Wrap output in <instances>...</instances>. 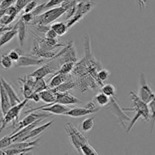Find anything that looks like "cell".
Returning <instances> with one entry per match:
<instances>
[{
    "mask_svg": "<svg viewBox=\"0 0 155 155\" xmlns=\"http://www.w3.org/2000/svg\"><path fill=\"white\" fill-rule=\"evenodd\" d=\"M130 98L133 101V107H123L124 110H130V111H136V115L134 118L131 120V123L127 128V133L131 131L132 128L134 127L139 119L142 118V120L145 121H149L151 120V111H150L148 104L144 102L142 99L139 97V95H136L134 92H130Z\"/></svg>",
    "mask_w": 155,
    "mask_h": 155,
    "instance_id": "6da1fadb",
    "label": "cell"
},
{
    "mask_svg": "<svg viewBox=\"0 0 155 155\" xmlns=\"http://www.w3.org/2000/svg\"><path fill=\"white\" fill-rule=\"evenodd\" d=\"M66 12V9L62 6L53 8L46 11L44 13L39 14V15L36 16L33 21L30 23L31 25H36V24H41V25H48L51 24L53 21H55L58 18L64 15Z\"/></svg>",
    "mask_w": 155,
    "mask_h": 155,
    "instance_id": "7a4b0ae2",
    "label": "cell"
},
{
    "mask_svg": "<svg viewBox=\"0 0 155 155\" xmlns=\"http://www.w3.org/2000/svg\"><path fill=\"white\" fill-rule=\"evenodd\" d=\"M28 101L29 100L27 98H24V101H21V103L11 107V108L6 112L5 114L3 115V117L0 120V124H1V126H0V134L9 123L14 122L13 127L16 125V122L18 121L21 110L25 107Z\"/></svg>",
    "mask_w": 155,
    "mask_h": 155,
    "instance_id": "3957f363",
    "label": "cell"
},
{
    "mask_svg": "<svg viewBox=\"0 0 155 155\" xmlns=\"http://www.w3.org/2000/svg\"><path fill=\"white\" fill-rule=\"evenodd\" d=\"M68 137L70 139L71 145L74 146L76 151L80 154H81V145L83 144L88 143V139L85 137L84 135L77 130V127H74L72 123H68V127L65 128Z\"/></svg>",
    "mask_w": 155,
    "mask_h": 155,
    "instance_id": "277c9868",
    "label": "cell"
},
{
    "mask_svg": "<svg viewBox=\"0 0 155 155\" xmlns=\"http://www.w3.org/2000/svg\"><path fill=\"white\" fill-rule=\"evenodd\" d=\"M93 7V4L90 2V0H81L76 5V11L74 15L70 19L68 20L67 27L68 28L73 27L74 24L80 22L83 17L91 11Z\"/></svg>",
    "mask_w": 155,
    "mask_h": 155,
    "instance_id": "5b68a950",
    "label": "cell"
},
{
    "mask_svg": "<svg viewBox=\"0 0 155 155\" xmlns=\"http://www.w3.org/2000/svg\"><path fill=\"white\" fill-rule=\"evenodd\" d=\"M50 61H58V64L61 65L66 62H77V58L76 51L73 45L72 41H70L64 46V49L56 54Z\"/></svg>",
    "mask_w": 155,
    "mask_h": 155,
    "instance_id": "8992f818",
    "label": "cell"
},
{
    "mask_svg": "<svg viewBox=\"0 0 155 155\" xmlns=\"http://www.w3.org/2000/svg\"><path fill=\"white\" fill-rule=\"evenodd\" d=\"M107 106V108H108L114 114L116 115L118 119V122L120 123V124L125 130H127V127H126L125 125V123L129 122V121L131 120V118L126 114L124 108H122V107L119 105V104H118L117 101L115 96L110 97V101H109Z\"/></svg>",
    "mask_w": 155,
    "mask_h": 155,
    "instance_id": "52a82bcc",
    "label": "cell"
},
{
    "mask_svg": "<svg viewBox=\"0 0 155 155\" xmlns=\"http://www.w3.org/2000/svg\"><path fill=\"white\" fill-rule=\"evenodd\" d=\"M69 107H66L65 105L61 104H59V103H54V104H46L45 105L40 106V107H34V108H31L28 110H26L24 114H27L31 113V112L37 111H43V112H49V113L55 115H63L65 112H67L68 110H69Z\"/></svg>",
    "mask_w": 155,
    "mask_h": 155,
    "instance_id": "ba28073f",
    "label": "cell"
},
{
    "mask_svg": "<svg viewBox=\"0 0 155 155\" xmlns=\"http://www.w3.org/2000/svg\"><path fill=\"white\" fill-rule=\"evenodd\" d=\"M139 97L148 104L155 97V93L148 85L146 77L144 74H141L140 75V89L139 92Z\"/></svg>",
    "mask_w": 155,
    "mask_h": 155,
    "instance_id": "9c48e42d",
    "label": "cell"
},
{
    "mask_svg": "<svg viewBox=\"0 0 155 155\" xmlns=\"http://www.w3.org/2000/svg\"><path fill=\"white\" fill-rule=\"evenodd\" d=\"M98 110H99V108L95 107V104L93 102H90L86 104L85 107H74V108L70 109L63 115L71 117H80L86 116L91 114L97 113Z\"/></svg>",
    "mask_w": 155,
    "mask_h": 155,
    "instance_id": "30bf717a",
    "label": "cell"
},
{
    "mask_svg": "<svg viewBox=\"0 0 155 155\" xmlns=\"http://www.w3.org/2000/svg\"><path fill=\"white\" fill-rule=\"evenodd\" d=\"M50 59H44L35 56L21 55L18 61L15 62V68H21V67H30L41 65L44 63H47Z\"/></svg>",
    "mask_w": 155,
    "mask_h": 155,
    "instance_id": "8fae6325",
    "label": "cell"
},
{
    "mask_svg": "<svg viewBox=\"0 0 155 155\" xmlns=\"http://www.w3.org/2000/svg\"><path fill=\"white\" fill-rule=\"evenodd\" d=\"M48 117H50V115L46 114L45 113H33V112H31V113H29V114L27 115L26 117H24L22 120L20 121L19 123L17 124L16 127H15V130L12 132V134L10 136H12L13 134H15V133H17L18 131H19L21 129L24 128L27 126L30 125V124H33V122H35L37 120L40 119V118H46Z\"/></svg>",
    "mask_w": 155,
    "mask_h": 155,
    "instance_id": "7c38bea8",
    "label": "cell"
},
{
    "mask_svg": "<svg viewBox=\"0 0 155 155\" xmlns=\"http://www.w3.org/2000/svg\"><path fill=\"white\" fill-rule=\"evenodd\" d=\"M54 103H59L64 105H71V104H80L83 103V101L71 95L70 92H57L56 99L53 104Z\"/></svg>",
    "mask_w": 155,
    "mask_h": 155,
    "instance_id": "4fadbf2b",
    "label": "cell"
},
{
    "mask_svg": "<svg viewBox=\"0 0 155 155\" xmlns=\"http://www.w3.org/2000/svg\"><path fill=\"white\" fill-rule=\"evenodd\" d=\"M30 54L35 57L40 58L44 59H51L56 54L55 52L53 51H45L42 49L38 43L37 40L36 39H33V45H32L31 51H30Z\"/></svg>",
    "mask_w": 155,
    "mask_h": 155,
    "instance_id": "5bb4252c",
    "label": "cell"
},
{
    "mask_svg": "<svg viewBox=\"0 0 155 155\" xmlns=\"http://www.w3.org/2000/svg\"><path fill=\"white\" fill-rule=\"evenodd\" d=\"M0 80H1L2 84L4 86L6 92L8 94V96L9 100H10L11 106H15L16 104H19V103L21 102V100L20 99V98L18 97V95H17L16 92L15 91L14 88L12 87V85L10 83H8L2 77H0Z\"/></svg>",
    "mask_w": 155,
    "mask_h": 155,
    "instance_id": "9a60e30c",
    "label": "cell"
},
{
    "mask_svg": "<svg viewBox=\"0 0 155 155\" xmlns=\"http://www.w3.org/2000/svg\"><path fill=\"white\" fill-rule=\"evenodd\" d=\"M11 107L12 106H11L10 100H9L7 92H6L3 85L2 84L1 80H0V110H1L2 116L5 114L6 112L11 108Z\"/></svg>",
    "mask_w": 155,
    "mask_h": 155,
    "instance_id": "2e32d148",
    "label": "cell"
},
{
    "mask_svg": "<svg viewBox=\"0 0 155 155\" xmlns=\"http://www.w3.org/2000/svg\"><path fill=\"white\" fill-rule=\"evenodd\" d=\"M54 122V120H51V121H49V122H47V123H45V124H42V125H40V124H39V125L36 126V127H35V128H33V130H32L31 131H30V133H29L28 134L25 136V137H24L22 139H21V142H23V141H26V140H29V139H33V138H35L36 136H39V134H41L42 133H43L45 130H46L48 127H51Z\"/></svg>",
    "mask_w": 155,
    "mask_h": 155,
    "instance_id": "e0dca14e",
    "label": "cell"
},
{
    "mask_svg": "<svg viewBox=\"0 0 155 155\" xmlns=\"http://www.w3.org/2000/svg\"><path fill=\"white\" fill-rule=\"evenodd\" d=\"M56 70H54V68L51 67L48 64H45L43 66L40 67L36 70L35 71L32 72L31 74H28V76L32 77H35V78H44L46 76L50 75V74H53L55 72Z\"/></svg>",
    "mask_w": 155,
    "mask_h": 155,
    "instance_id": "ac0fdd59",
    "label": "cell"
},
{
    "mask_svg": "<svg viewBox=\"0 0 155 155\" xmlns=\"http://www.w3.org/2000/svg\"><path fill=\"white\" fill-rule=\"evenodd\" d=\"M39 97H40V99L42 101H44V102L48 104H53L54 101H55L56 96H57V92H55L54 89L48 88L47 89H45V90H42L40 92H39Z\"/></svg>",
    "mask_w": 155,
    "mask_h": 155,
    "instance_id": "d6986e66",
    "label": "cell"
},
{
    "mask_svg": "<svg viewBox=\"0 0 155 155\" xmlns=\"http://www.w3.org/2000/svg\"><path fill=\"white\" fill-rule=\"evenodd\" d=\"M71 78V75L69 74H53L52 77H51L49 84L48 85V88H55L61 84L64 81H66L68 79Z\"/></svg>",
    "mask_w": 155,
    "mask_h": 155,
    "instance_id": "ffe728a7",
    "label": "cell"
},
{
    "mask_svg": "<svg viewBox=\"0 0 155 155\" xmlns=\"http://www.w3.org/2000/svg\"><path fill=\"white\" fill-rule=\"evenodd\" d=\"M17 34L20 45L23 46L27 36V24L21 19L17 22Z\"/></svg>",
    "mask_w": 155,
    "mask_h": 155,
    "instance_id": "44dd1931",
    "label": "cell"
},
{
    "mask_svg": "<svg viewBox=\"0 0 155 155\" xmlns=\"http://www.w3.org/2000/svg\"><path fill=\"white\" fill-rule=\"evenodd\" d=\"M17 35V23L12 27L11 30L4 32L0 36V48L10 42L14 37Z\"/></svg>",
    "mask_w": 155,
    "mask_h": 155,
    "instance_id": "7402d4cb",
    "label": "cell"
},
{
    "mask_svg": "<svg viewBox=\"0 0 155 155\" xmlns=\"http://www.w3.org/2000/svg\"><path fill=\"white\" fill-rule=\"evenodd\" d=\"M76 86H77L76 83L73 81L72 77H71V78L68 79L66 81L62 83L61 85H59L58 86L52 88V89H54V91L57 92H70V91L74 89Z\"/></svg>",
    "mask_w": 155,
    "mask_h": 155,
    "instance_id": "603a6c76",
    "label": "cell"
},
{
    "mask_svg": "<svg viewBox=\"0 0 155 155\" xmlns=\"http://www.w3.org/2000/svg\"><path fill=\"white\" fill-rule=\"evenodd\" d=\"M39 140H40V138L33 141V142H27V140H26L23 141V142H13L7 148H30V147H35L36 148L39 145Z\"/></svg>",
    "mask_w": 155,
    "mask_h": 155,
    "instance_id": "cb8c5ba5",
    "label": "cell"
},
{
    "mask_svg": "<svg viewBox=\"0 0 155 155\" xmlns=\"http://www.w3.org/2000/svg\"><path fill=\"white\" fill-rule=\"evenodd\" d=\"M51 29L57 33L58 36H61L64 35L68 31V28L67 27V24L64 22H56L51 24Z\"/></svg>",
    "mask_w": 155,
    "mask_h": 155,
    "instance_id": "d4e9b609",
    "label": "cell"
},
{
    "mask_svg": "<svg viewBox=\"0 0 155 155\" xmlns=\"http://www.w3.org/2000/svg\"><path fill=\"white\" fill-rule=\"evenodd\" d=\"M48 88L46 82L44 78H35L34 84L33 86V92H40L41 91L45 90Z\"/></svg>",
    "mask_w": 155,
    "mask_h": 155,
    "instance_id": "484cf974",
    "label": "cell"
},
{
    "mask_svg": "<svg viewBox=\"0 0 155 155\" xmlns=\"http://www.w3.org/2000/svg\"><path fill=\"white\" fill-rule=\"evenodd\" d=\"M75 65V62H66L61 65V68L58 71H55L54 74H69L73 71V69Z\"/></svg>",
    "mask_w": 155,
    "mask_h": 155,
    "instance_id": "4316f807",
    "label": "cell"
},
{
    "mask_svg": "<svg viewBox=\"0 0 155 155\" xmlns=\"http://www.w3.org/2000/svg\"><path fill=\"white\" fill-rule=\"evenodd\" d=\"M35 147H30L27 148H7L4 150L6 154L17 155V154H26L34 148Z\"/></svg>",
    "mask_w": 155,
    "mask_h": 155,
    "instance_id": "83f0119b",
    "label": "cell"
},
{
    "mask_svg": "<svg viewBox=\"0 0 155 155\" xmlns=\"http://www.w3.org/2000/svg\"><path fill=\"white\" fill-rule=\"evenodd\" d=\"M94 125H95V117L86 118L81 124L82 130L85 133H87V132H89L92 130Z\"/></svg>",
    "mask_w": 155,
    "mask_h": 155,
    "instance_id": "f1b7e54d",
    "label": "cell"
},
{
    "mask_svg": "<svg viewBox=\"0 0 155 155\" xmlns=\"http://www.w3.org/2000/svg\"><path fill=\"white\" fill-rule=\"evenodd\" d=\"M110 97L107 96L105 94H104L103 92H100V93L97 94L95 97V99L96 101V102L98 103V104L101 107H104V106H107V104H108L109 101H110Z\"/></svg>",
    "mask_w": 155,
    "mask_h": 155,
    "instance_id": "f546056e",
    "label": "cell"
},
{
    "mask_svg": "<svg viewBox=\"0 0 155 155\" xmlns=\"http://www.w3.org/2000/svg\"><path fill=\"white\" fill-rule=\"evenodd\" d=\"M13 64L14 62L8 57V54H4L2 55L1 59H0V65L5 70H8L10 68H12V66H13Z\"/></svg>",
    "mask_w": 155,
    "mask_h": 155,
    "instance_id": "4dcf8cb0",
    "label": "cell"
},
{
    "mask_svg": "<svg viewBox=\"0 0 155 155\" xmlns=\"http://www.w3.org/2000/svg\"><path fill=\"white\" fill-rule=\"evenodd\" d=\"M101 92H103L104 94H105L106 95L109 97H113L115 96V94H116V89H115L114 86L112 84H104L101 86Z\"/></svg>",
    "mask_w": 155,
    "mask_h": 155,
    "instance_id": "1f68e13d",
    "label": "cell"
},
{
    "mask_svg": "<svg viewBox=\"0 0 155 155\" xmlns=\"http://www.w3.org/2000/svg\"><path fill=\"white\" fill-rule=\"evenodd\" d=\"M110 74V71L106 69H101L97 72V79H98V82L101 83V86L103 85V82L106 81L109 78Z\"/></svg>",
    "mask_w": 155,
    "mask_h": 155,
    "instance_id": "d6a6232c",
    "label": "cell"
},
{
    "mask_svg": "<svg viewBox=\"0 0 155 155\" xmlns=\"http://www.w3.org/2000/svg\"><path fill=\"white\" fill-rule=\"evenodd\" d=\"M81 154H86V155H88V154L97 155L98 154V153H97V151H95V150L90 145H89V142H88V143L83 144V145H81Z\"/></svg>",
    "mask_w": 155,
    "mask_h": 155,
    "instance_id": "836d02e7",
    "label": "cell"
},
{
    "mask_svg": "<svg viewBox=\"0 0 155 155\" xmlns=\"http://www.w3.org/2000/svg\"><path fill=\"white\" fill-rule=\"evenodd\" d=\"M8 57L12 59L13 62H16L19 59V58L22 55V51L20 48H15V49L12 50L8 53Z\"/></svg>",
    "mask_w": 155,
    "mask_h": 155,
    "instance_id": "e575fe53",
    "label": "cell"
},
{
    "mask_svg": "<svg viewBox=\"0 0 155 155\" xmlns=\"http://www.w3.org/2000/svg\"><path fill=\"white\" fill-rule=\"evenodd\" d=\"M16 18V16L14 15H4L1 18H0V24L2 26H8L13 22Z\"/></svg>",
    "mask_w": 155,
    "mask_h": 155,
    "instance_id": "d590c367",
    "label": "cell"
},
{
    "mask_svg": "<svg viewBox=\"0 0 155 155\" xmlns=\"http://www.w3.org/2000/svg\"><path fill=\"white\" fill-rule=\"evenodd\" d=\"M148 107H149L150 111H151V119H152V125H151V133H152L155 124V97L154 99L148 104Z\"/></svg>",
    "mask_w": 155,
    "mask_h": 155,
    "instance_id": "8d00e7d4",
    "label": "cell"
},
{
    "mask_svg": "<svg viewBox=\"0 0 155 155\" xmlns=\"http://www.w3.org/2000/svg\"><path fill=\"white\" fill-rule=\"evenodd\" d=\"M22 86H21V92H22L23 95H24V98H28L29 96L31 95L32 93L33 92V89L30 86H29L28 85L24 83H20Z\"/></svg>",
    "mask_w": 155,
    "mask_h": 155,
    "instance_id": "74e56055",
    "label": "cell"
},
{
    "mask_svg": "<svg viewBox=\"0 0 155 155\" xmlns=\"http://www.w3.org/2000/svg\"><path fill=\"white\" fill-rule=\"evenodd\" d=\"M12 143V139L10 136H6L0 139V149H5L7 148Z\"/></svg>",
    "mask_w": 155,
    "mask_h": 155,
    "instance_id": "f35d334b",
    "label": "cell"
},
{
    "mask_svg": "<svg viewBox=\"0 0 155 155\" xmlns=\"http://www.w3.org/2000/svg\"><path fill=\"white\" fill-rule=\"evenodd\" d=\"M38 5V1L37 0H33L30 1V2L27 3L24 8V13H28V12H31L36 8V6Z\"/></svg>",
    "mask_w": 155,
    "mask_h": 155,
    "instance_id": "ab89813d",
    "label": "cell"
},
{
    "mask_svg": "<svg viewBox=\"0 0 155 155\" xmlns=\"http://www.w3.org/2000/svg\"><path fill=\"white\" fill-rule=\"evenodd\" d=\"M30 1H33V0H17L16 2L15 3V5L16 7L18 13H20L24 9L26 5L28 2H30ZM37 1H39V0H37Z\"/></svg>",
    "mask_w": 155,
    "mask_h": 155,
    "instance_id": "60d3db41",
    "label": "cell"
},
{
    "mask_svg": "<svg viewBox=\"0 0 155 155\" xmlns=\"http://www.w3.org/2000/svg\"><path fill=\"white\" fill-rule=\"evenodd\" d=\"M66 0H49L47 3H45V6H44V9L51 8L54 7V6L59 5H61L62 2H64ZM80 1V0H79Z\"/></svg>",
    "mask_w": 155,
    "mask_h": 155,
    "instance_id": "b9f144b4",
    "label": "cell"
},
{
    "mask_svg": "<svg viewBox=\"0 0 155 155\" xmlns=\"http://www.w3.org/2000/svg\"><path fill=\"white\" fill-rule=\"evenodd\" d=\"M21 20H22L24 22H25L26 24H30L32 21L34 19V15H33L32 12H28V13H24V15L21 16Z\"/></svg>",
    "mask_w": 155,
    "mask_h": 155,
    "instance_id": "7bdbcfd3",
    "label": "cell"
},
{
    "mask_svg": "<svg viewBox=\"0 0 155 155\" xmlns=\"http://www.w3.org/2000/svg\"><path fill=\"white\" fill-rule=\"evenodd\" d=\"M17 0H0V8L6 9L15 4Z\"/></svg>",
    "mask_w": 155,
    "mask_h": 155,
    "instance_id": "ee69618b",
    "label": "cell"
},
{
    "mask_svg": "<svg viewBox=\"0 0 155 155\" xmlns=\"http://www.w3.org/2000/svg\"><path fill=\"white\" fill-rule=\"evenodd\" d=\"M18 14V11H17L16 7H15V5H11L10 7L7 8L5 9V15H14V16L17 17Z\"/></svg>",
    "mask_w": 155,
    "mask_h": 155,
    "instance_id": "f6af8a7d",
    "label": "cell"
},
{
    "mask_svg": "<svg viewBox=\"0 0 155 155\" xmlns=\"http://www.w3.org/2000/svg\"><path fill=\"white\" fill-rule=\"evenodd\" d=\"M45 38H47V39H57L58 37L57 33H56L51 28V27H50L46 32H45Z\"/></svg>",
    "mask_w": 155,
    "mask_h": 155,
    "instance_id": "bcb514c9",
    "label": "cell"
},
{
    "mask_svg": "<svg viewBox=\"0 0 155 155\" xmlns=\"http://www.w3.org/2000/svg\"><path fill=\"white\" fill-rule=\"evenodd\" d=\"M45 3H42V4L36 6V8H35L33 12H31L32 13H33V15H34V18L36 16H37V15H39V14L42 12V11L44 10V6H45Z\"/></svg>",
    "mask_w": 155,
    "mask_h": 155,
    "instance_id": "7dc6e473",
    "label": "cell"
},
{
    "mask_svg": "<svg viewBox=\"0 0 155 155\" xmlns=\"http://www.w3.org/2000/svg\"><path fill=\"white\" fill-rule=\"evenodd\" d=\"M27 99H28L29 101L32 100V101H33L34 102H36V103L39 102V101H41L40 97H39V95L38 92H33V93H32L31 95L29 96V98H27Z\"/></svg>",
    "mask_w": 155,
    "mask_h": 155,
    "instance_id": "c3c4849f",
    "label": "cell"
},
{
    "mask_svg": "<svg viewBox=\"0 0 155 155\" xmlns=\"http://www.w3.org/2000/svg\"><path fill=\"white\" fill-rule=\"evenodd\" d=\"M12 28V27H7V26H2V27H0V36H1L4 32L7 31V30H11Z\"/></svg>",
    "mask_w": 155,
    "mask_h": 155,
    "instance_id": "681fc988",
    "label": "cell"
},
{
    "mask_svg": "<svg viewBox=\"0 0 155 155\" xmlns=\"http://www.w3.org/2000/svg\"><path fill=\"white\" fill-rule=\"evenodd\" d=\"M145 2H146V0H138V5H139V8L141 10H142V8H145Z\"/></svg>",
    "mask_w": 155,
    "mask_h": 155,
    "instance_id": "f907efd6",
    "label": "cell"
},
{
    "mask_svg": "<svg viewBox=\"0 0 155 155\" xmlns=\"http://www.w3.org/2000/svg\"><path fill=\"white\" fill-rule=\"evenodd\" d=\"M5 14V9H2L0 8V18L3 16V15Z\"/></svg>",
    "mask_w": 155,
    "mask_h": 155,
    "instance_id": "816d5d0a",
    "label": "cell"
},
{
    "mask_svg": "<svg viewBox=\"0 0 155 155\" xmlns=\"http://www.w3.org/2000/svg\"><path fill=\"white\" fill-rule=\"evenodd\" d=\"M4 154H6L4 150L0 149V155H4Z\"/></svg>",
    "mask_w": 155,
    "mask_h": 155,
    "instance_id": "f5cc1de1",
    "label": "cell"
},
{
    "mask_svg": "<svg viewBox=\"0 0 155 155\" xmlns=\"http://www.w3.org/2000/svg\"><path fill=\"white\" fill-rule=\"evenodd\" d=\"M0 27H2V25H1V24H0Z\"/></svg>",
    "mask_w": 155,
    "mask_h": 155,
    "instance_id": "db71d44e",
    "label": "cell"
}]
</instances>
